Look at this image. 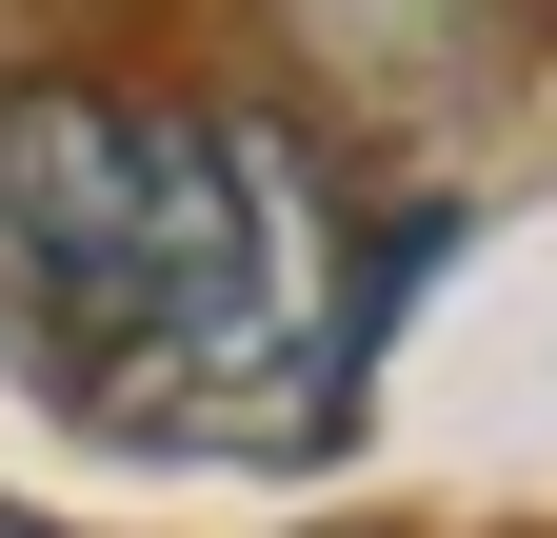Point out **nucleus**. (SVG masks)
Returning a JSON list of instances; mask_svg holds the SVG:
<instances>
[{"mask_svg": "<svg viewBox=\"0 0 557 538\" xmlns=\"http://www.w3.org/2000/svg\"><path fill=\"white\" fill-rule=\"evenodd\" d=\"M338 199L278 120L40 81L0 100V379L139 458H299L359 399Z\"/></svg>", "mask_w": 557, "mask_h": 538, "instance_id": "1", "label": "nucleus"}, {"mask_svg": "<svg viewBox=\"0 0 557 538\" xmlns=\"http://www.w3.org/2000/svg\"><path fill=\"white\" fill-rule=\"evenodd\" d=\"M0 538H60V518H21V499H0Z\"/></svg>", "mask_w": 557, "mask_h": 538, "instance_id": "2", "label": "nucleus"}]
</instances>
